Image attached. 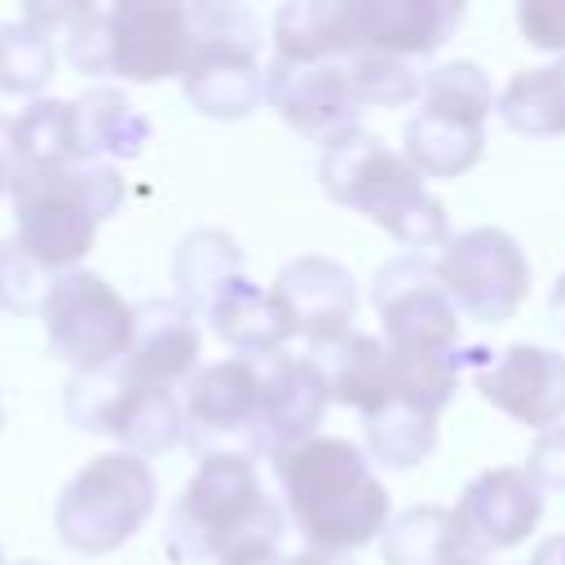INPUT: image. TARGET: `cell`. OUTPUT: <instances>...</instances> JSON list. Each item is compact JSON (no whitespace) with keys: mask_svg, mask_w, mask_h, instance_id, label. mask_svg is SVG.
<instances>
[{"mask_svg":"<svg viewBox=\"0 0 565 565\" xmlns=\"http://www.w3.org/2000/svg\"><path fill=\"white\" fill-rule=\"evenodd\" d=\"M468 547L477 556L525 543L543 521V490L525 477V468H490L463 486L450 508Z\"/></svg>","mask_w":565,"mask_h":565,"instance_id":"cell-15","label":"cell"},{"mask_svg":"<svg viewBox=\"0 0 565 565\" xmlns=\"http://www.w3.org/2000/svg\"><path fill=\"white\" fill-rule=\"evenodd\" d=\"M318 181L335 203L362 212L366 221L388 230L411 252L450 243L446 207L424 190L419 168L402 150L380 141L375 132L358 128V132L322 146Z\"/></svg>","mask_w":565,"mask_h":565,"instance_id":"cell-5","label":"cell"},{"mask_svg":"<svg viewBox=\"0 0 565 565\" xmlns=\"http://www.w3.org/2000/svg\"><path fill=\"white\" fill-rule=\"evenodd\" d=\"M525 477H530L543 494L565 490V424L539 433V441H534L530 455H525Z\"/></svg>","mask_w":565,"mask_h":565,"instance_id":"cell-35","label":"cell"},{"mask_svg":"<svg viewBox=\"0 0 565 565\" xmlns=\"http://www.w3.org/2000/svg\"><path fill=\"white\" fill-rule=\"evenodd\" d=\"M437 274L455 309L481 327L512 318L530 291V260L521 243L499 225L450 234L437 256Z\"/></svg>","mask_w":565,"mask_h":565,"instance_id":"cell-11","label":"cell"},{"mask_svg":"<svg viewBox=\"0 0 565 565\" xmlns=\"http://www.w3.org/2000/svg\"><path fill=\"white\" fill-rule=\"evenodd\" d=\"M57 66L53 35L26 18L0 22V93L9 97H35Z\"/></svg>","mask_w":565,"mask_h":565,"instance_id":"cell-29","label":"cell"},{"mask_svg":"<svg viewBox=\"0 0 565 565\" xmlns=\"http://www.w3.org/2000/svg\"><path fill=\"white\" fill-rule=\"evenodd\" d=\"M424 110H441L468 124H486L494 110L490 75L477 62H441L424 75Z\"/></svg>","mask_w":565,"mask_h":565,"instance_id":"cell-30","label":"cell"},{"mask_svg":"<svg viewBox=\"0 0 565 565\" xmlns=\"http://www.w3.org/2000/svg\"><path fill=\"white\" fill-rule=\"evenodd\" d=\"M18 163H66L71 154V128H66V102L35 97L18 119Z\"/></svg>","mask_w":565,"mask_h":565,"instance_id":"cell-32","label":"cell"},{"mask_svg":"<svg viewBox=\"0 0 565 565\" xmlns=\"http://www.w3.org/2000/svg\"><path fill=\"white\" fill-rule=\"evenodd\" d=\"M349 75H353V88H358L362 106H380V110L406 106L424 93V75L415 71V62L388 57V53H353Z\"/></svg>","mask_w":565,"mask_h":565,"instance_id":"cell-31","label":"cell"},{"mask_svg":"<svg viewBox=\"0 0 565 565\" xmlns=\"http://www.w3.org/2000/svg\"><path fill=\"white\" fill-rule=\"evenodd\" d=\"M159 486L141 455L110 450L88 459L57 494V534L84 556H106L124 547L154 512Z\"/></svg>","mask_w":565,"mask_h":565,"instance_id":"cell-7","label":"cell"},{"mask_svg":"<svg viewBox=\"0 0 565 565\" xmlns=\"http://www.w3.org/2000/svg\"><path fill=\"white\" fill-rule=\"evenodd\" d=\"M274 472L287 494V512L309 547L353 552L384 539L388 490L371 472V459L344 437H309L274 455Z\"/></svg>","mask_w":565,"mask_h":565,"instance_id":"cell-1","label":"cell"},{"mask_svg":"<svg viewBox=\"0 0 565 565\" xmlns=\"http://www.w3.org/2000/svg\"><path fill=\"white\" fill-rule=\"evenodd\" d=\"M256 362V384H260V415H265V437H269V459L309 441L313 428L322 424L327 411V388L309 358L300 353H247Z\"/></svg>","mask_w":565,"mask_h":565,"instance_id":"cell-19","label":"cell"},{"mask_svg":"<svg viewBox=\"0 0 565 565\" xmlns=\"http://www.w3.org/2000/svg\"><path fill=\"white\" fill-rule=\"evenodd\" d=\"M530 565H565V534H552L547 543H539Z\"/></svg>","mask_w":565,"mask_h":565,"instance_id":"cell-38","label":"cell"},{"mask_svg":"<svg viewBox=\"0 0 565 565\" xmlns=\"http://www.w3.org/2000/svg\"><path fill=\"white\" fill-rule=\"evenodd\" d=\"M243 278V252L225 230H194L181 238L172 256V282H177V305L194 318H207L216 296Z\"/></svg>","mask_w":565,"mask_h":565,"instance_id":"cell-24","label":"cell"},{"mask_svg":"<svg viewBox=\"0 0 565 565\" xmlns=\"http://www.w3.org/2000/svg\"><path fill=\"white\" fill-rule=\"evenodd\" d=\"M516 26H521L525 44L565 53V0H521Z\"/></svg>","mask_w":565,"mask_h":565,"instance_id":"cell-34","label":"cell"},{"mask_svg":"<svg viewBox=\"0 0 565 565\" xmlns=\"http://www.w3.org/2000/svg\"><path fill=\"white\" fill-rule=\"evenodd\" d=\"M66 415L84 433L115 437L128 455H163L185 441V406L172 388L132 384L119 366L75 371L66 380Z\"/></svg>","mask_w":565,"mask_h":565,"instance_id":"cell-8","label":"cell"},{"mask_svg":"<svg viewBox=\"0 0 565 565\" xmlns=\"http://www.w3.org/2000/svg\"><path fill=\"white\" fill-rule=\"evenodd\" d=\"M463 565H486V556H472V561H463Z\"/></svg>","mask_w":565,"mask_h":565,"instance_id":"cell-40","label":"cell"},{"mask_svg":"<svg viewBox=\"0 0 565 565\" xmlns=\"http://www.w3.org/2000/svg\"><path fill=\"white\" fill-rule=\"evenodd\" d=\"M278 539L282 508L265 494L247 459H199L168 516V556L185 565L278 552Z\"/></svg>","mask_w":565,"mask_h":565,"instance_id":"cell-3","label":"cell"},{"mask_svg":"<svg viewBox=\"0 0 565 565\" xmlns=\"http://www.w3.org/2000/svg\"><path fill=\"white\" fill-rule=\"evenodd\" d=\"M44 335L53 358L75 371H106L128 353L132 305L93 269H71L44 300Z\"/></svg>","mask_w":565,"mask_h":565,"instance_id":"cell-10","label":"cell"},{"mask_svg":"<svg viewBox=\"0 0 565 565\" xmlns=\"http://www.w3.org/2000/svg\"><path fill=\"white\" fill-rule=\"evenodd\" d=\"M463 18L459 0H349V22L358 53L428 57L437 53Z\"/></svg>","mask_w":565,"mask_h":565,"instance_id":"cell-16","label":"cell"},{"mask_svg":"<svg viewBox=\"0 0 565 565\" xmlns=\"http://www.w3.org/2000/svg\"><path fill=\"white\" fill-rule=\"evenodd\" d=\"M305 358L318 371L327 402H335V406H353V411L371 415L393 393V353L375 335L344 331L331 340H309Z\"/></svg>","mask_w":565,"mask_h":565,"instance_id":"cell-20","label":"cell"},{"mask_svg":"<svg viewBox=\"0 0 565 565\" xmlns=\"http://www.w3.org/2000/svg\"><path fill=\"white\" fill-rule=\"evenodd\" d=\"M366 459L384 468H415L437 450V415L411 402H384L366 415Z\"/></svg>","mask_w":565,"mask_h":565,"instance_id":"cell-28","label":"cell"},{"mask_svg":"<svg viewBox=\"0 0 565 565\" xmlns=\"http://www.w3.org/2000/svg\"><path fill=\"white\" fill-rule=\"evenodd\" d=\"M194 57L181 75L185 102L207 119H243L265 102L260 22L243 4H190Z\"/></svg>","mask_w":565,"mask_h":565,"instance_id":"cell-6","label":"cell"},{"mask_svg":"<svg viewBox=\"0 0 565 565\" xmlns=\"http://www.w3.org/2000/svg\"><path fill=\"white\" fill-rule=\"evenodd\" d=\"M384 561L388 565H463L477 552L468 547L459 521L450 508H406L397 521H388L384 530Z\"/></svg>","mask_w":565,"mask_h":565,"instance_id":"cell-26","label":"cell"},{"mask_svg":"<svg viewBox=\"0 0 565 565\" xmlns=\"http://www.w3.org/2000/svg\"><path fill=\"white\" fill-rule=\"evenodd\" d=\"M494 110L521 137H561L565 132V57L512 75Z\"/></svg>","mask_w":565,"mask_h":565,"instance_id":"cell-27","label":"cell"},{"mask_svg":"<svg viewBox=\"0 0 565 565\" xmlns=\"http://www.w3.org/2000/svg\"><path fill=\"white\" fill-rule=\"evenodd\" d=\"M274 296L287 309L296 335L305 340H331L353 331L358 313V282L353 274L331 256H296L278 269Z\"/></svg>","mask_w":565,"mask_h":565,"instance_id":"cell-18","label":"cell"},{"mask_svg":"<svg viewBox=\"0 0 565 565\" xmlns=\"http://www.w3.org/2000/svg\"><path fill=\"white\" fill-rule=\"evenodd\" d=\"M207 322L238 353H274V349H282L296 335V327H291L287 309L278 305L274 287L269 291L256 287V282H247V274L234 278L216 296V305L207 309Z\"/></svg>","mask_w":565,"mask_h":565,"instance_id":"cell-23","label":"cell"},{"mask_svg":"<svg viewBox=\"0 0 565 565\" xmlns=\"http://www.w3.org/2000/svg\"><path fill=\"white\" fill-rule=\"evenodd\" d=\"M18 565H35V561H18Z\"/></svg>","mask_w":565,"mask_h":565,"instance_id":"cell-41","label":"cell"},{"mask_svg":"<svg viewBox=\"0 0 565 565\" xmlns=\"http://www.w3.org/2000/svg\"><path fill=\"white\" fill-rule=\"evenodd\" d=\"M132 384H190L199 371V322L177 300H141L132 305V340L115 362Z\"/></svg>","mask_w":565,"mask_h":565,"instance_id":"cell-17","label":"cell"},{"mask_svg":"<svg viewBox=\"0 0 565 565\" xmlns=\"http://www.w3.org/2000/svg\"><path fill=\"white\" fill-rule=\"evenodd\" d=\"M486 150V124H468L441 110H415L402 132V154L419 168V177H463Z\"/></svg>","mask_w":565,"mask_h":565,"instance_id":"cell-25","label":"cell"},{"mask_svg":"<svg viewBox=\"0 0 565 565\" xmlns=\"http://www.w3.org/2000/svg\"><path fill=\"white\" fill-rule=\"evenodd\" d=\"M57 274H49L18 238H0V305L13 313L44 309Z\"/></svg>","mask_w":565,"mask_h":565,"instance_id":"cell-33","label":"cell"},{"mask_svg":"<svg viewBox=\"0 0 565 565\" xmlns=\"http://www.w3.org/2000/svg\"><path fill=\"white\" fill-rule=\"evenodd\" d=\"M547 313H552L556 331H565V274L556 278V287H552V296H547Z\"/></svg>","mask_w":565,"mask_h":565,"instance_id":"cell-39","label":"cell"},{"mask_svg":"<svg viewBox=\"0 0 565 565\" xmlns=\"http://www.w3.org/2000/svg\"><path fill=\"white\" fill-rule=\"evenodd\" d=\"M0 424H4V411H0Z\"/></svg>","mask_w":565,"mask_h":565,"instance_id":"cell-42","label":"cell"},{"mask_svg":"<svg viewBox=\"0 0 565 565\" xmlns=\"http://www.w3.org/2000/svg\"><path fill=\"white\" fill-rule=\"evenodd\" d=\"M185 441L199 459H260L269 455L256 362L234 353L199 366L185 384Z\"/></svg>","mask_w":565,"mask_h":565,"instance_id":"cell-9","label":"cell"},{"mask_svg":"<svg viewBox=\"0 0 565 565\" xmlns=\"http://www.w3.org/2000/svg\"><path fill=\"white\" fill-rule=\"evenodd\" d=\"M358 53L349 0H291L274 13V57L282 62H349Z\"/></svg>","mask_w":565,"mask_h":565,"instance_id":"cell-22","label":"cell"},{"mask_svg":"<svg viewBox=\"0 0 565 565\" xmlns=\"http://www.w3.org/2000/svg\"><path fill=\"white\" fill-rule=\"evenodd\" d=\"M13 168H18V128L9 115H0V194L13 185Z\"/></svg>","mask_w":565,"mask_h":565,"instance_id":"cell-36","label":"cell"},{"mask_svg":"<svg viewBox=\"0 0 565 565\" xmlns=\"http://www.w3.org/2000/svg\"><path fill=\"white\" fill-rule=\"evenodd\" d=\"M265 102L309 141H340L358 132L362 97L353 88L349 62H282L265 66Z\"/></svg>","mask_w":565,"mask_h":565,"instance_id":"cell-13","label":"cell"},{"mask_svg":"<svg viewBox=\"0 0 565 565\" xmlns=\"http://www.w3.org/2000/svg\"><path fill=\"white\" fill-rule=\"evenodd\" d=\"M66 128L71 154L84 163L137 159L150 141V119L119 88H88L84 97L66 102Z\"/></svg>","mask_w":565,"mask_h":565,"instance_id":"cell-21","label":"cell"},{"mask_svg":"<svg viewBox=\"0 0 565 565\" xmlns=\"http://www.w3.org/2000/svg\"><path fill=\"white\" fill-rule=\"evenodd\" d=\"M371 305L384 322V344L393 353L459 349V309L441 287L437 260H428L424 252H402L384 260L371 278Z\"/></svg>","mask_w":565,"mask_h":565,"instance_id":"cell-12","label":"cell"},{"mask_svg":"<svg viewBox=\"0 0 565 565\" xmlns=\"http://www.w3.org/2000/svg\"><path fill=\"white\" fill-rule=\"evenodd\" d=\"M287 565H358L349 552H327V547H309V552H296L287 556Z\"/></svg>","mask_w":565,"mask_h":565,"instance_id":"cell-37","label":"cell"},{"mask_svg":"<svg viewBox=\"0 0 565 565\" xmlns=\"http://www.w3.org/2000/svg\"><path fill=\"white\" fill-rule=\"evenodd\" d=\"M13 216H18V243L49 269L71 274L88 256L97 225L119 212L124 203V177L115 163H18L13 168Z\"/></svg>","mask_w":565,"mask_h":565,"instance_id":"cell-2","label":"cell"},{"mask_svg":"<svg viewBox=\"0 0 565 565\" xmlns=\"http://www.w3.org/2000/svg\"><path fill=\"white\" fill-rule=\"evenodd\" d=\"M477 393L494 402L503 415H512L525 428H561L565 419V353L539 349V344H508L490 349V358L472 371Z\"/></svg>","mask_w":565,"mask_h":565,"instance_id":"cell-14","label":"cell"},{"mask_svg":"<svg viewBox=\"0 0 565 565\" xmlns=\"http://www.w3.org/2000/svg\"><path fill=\"white\" fill-rule=\"evenodd\" d=\"M66 57L84 75H119L128 84H154L185 75L194 57L190 4L177 0H119V4H71Z\"/></svg>","mask_w":565,"mask_h":565,"instance_id":"cell-4","label":"cell"},{"mask_svg":"<svg viewBox=\"0 0 565 565\" xmlns=\"http://www.w3.org/2000/svg\"><path fill=\"white\" fill-rule=\"evenodd\" d=\"M0 565H4V556H0Z\"/></svg>","mask_w":565,"mask_h":565,"instance_id":"cell-43","label":"cell"}]
</instances>
